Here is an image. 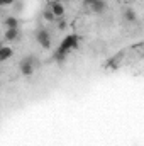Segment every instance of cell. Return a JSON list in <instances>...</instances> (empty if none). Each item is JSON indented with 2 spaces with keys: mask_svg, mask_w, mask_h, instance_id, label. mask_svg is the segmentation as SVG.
Here are the masks:
<instances>
[{
  "mask_svg": "<svg viewBox=\"0 0 144 146\" xmlns=\"http://www.w3.org/2000/svg\"><path fill=\"white\" fill-rule=\"evenodd\" d=\"M34 66H36V58L34 56H26L20 61V73L24 76H31L34 73Z\"/></svg>",
  "mask_w": 144,
  "mask_h": 146,
  "instance_id": "cell-1",
  "label": "cell"
},
{
  "mask_svg": "<svg viewBox=\"0 0 144 146\" xmlns=\"http://www.w3.org/2000/svg\"><path fill=\"white\" fill-rule=\"evenodd\" d=\"M36 39H37V42H39L44 49H48V48L51 46V37H49V33H48L46 29H37Z\"/></svg>",
  "mask_w": 144,
  "mask_h": 146,
  "instance_id": "cell-2",
  "label": "cell"
},
{
  "mask_svg": "<svg viewBox=\"0 0 144 146\" xmlns=\"http://www.w3.org/2000/svg\"><path fill=\"white\" fill-rule=\"evenodd\" d=\"M49 9H51V12L56 15V19H61V17L65 15V7H63L61 2H53V3L49 5Z\"/></svg>",
  "mask_w": 144,
  "mask_h": 146,
  "instance_id": "cell-3",
  "label": "cell"
},
{
  "mask_svg": "<svg viewBox=\"0 0 144 146\" xmlns=\"http://www.w3.org/2000/svg\"><path fill=\"white\" fill-rule=\"evenodd\" d=\"M105 9H107V2H105V0H95V3L92 5L90 10H92L93 14H104Z\"/></svg>",
  "mask_w": 144,
  "mask_h": 146,
  "instance_id": "cell-4",
  "label": "cell"
},
{
  "mask_svg": "<svg viewBox=\"0 0 144 146\" xmlns=\"http://www.w3.org/2000/svg\"><path fill=\"white\" fill-rule=\"evenodd\" d=\"M122 17L126 19V22H129V24H132V22H136L137 21V14L132 10V9H126L124 10V14H122Z\"/></svg>",
  "mask_w": 144,
  "mask_h": 146,
  "instance_id": "cell-5",
  "label": "cell"
},
{
  "mask_svg": "<svg viewBox=\"0 0 144 146\" xmlns=\"http://www.w3.org/2000/svg\"><path fill=\"white\" fill-rule=\"evenodd\" d=\"M3 24H5V27H7V29H19V19H17L15 15L7 17V19L3 21Z\"/></svg>",
  "mask_w": 144,
  "mask_h": 146,
  "instance_id": "cell-6",
  "label": "cell"
},
{
  "mask_svg": "<svg viewBox=\"0 0 144 146\" xmlns=\"http://www.w3.org/2000/svg\"><path fill=\"white\" fill-rule=\"evenodd\" d=\"M12 54H14V49L10 46H2L0 48V61H7Z\"/></svg>",
  "mask_w": 144,
  "mask_h": 146,
  "instance_id": "cell-7",
  "label": "cell"
},
{
  "mask_svg": "<svg viewBox=\"0 0 144 146\" xmlns=\"http://www.w3.org/2000/svg\"><path fill=\"white\" fill-rule=\"evenodd\" d=\"M19 36H20V31H19V29H7V31H5V39L10 41V42L17 41Z\"/></svg>",
  "mask_w": 144,
  "mask_h": 146,
  "instance_id": "cell-8",
  "label": "cell"
},
{
  "mask_svg": "<svg viewBox=\"0 0 144 146\" xmlns=\"http://www.w3.org/2000/svg\"><path fill=\"white\" fill-rule=\"evenodd\" d=\"M42 17H44V19H46L48 22H53V21H58V19H56V15H54V14L51 12V9H46V10L42 12Z\"/></svg>",
  "mask_w": 144,
  "mask_h": 146,
  "instance_id": "cell-9",
  "label": "cell"
},
{
  "mask_svg": "<svg viewBox=\"0 0 144 146\" xmlns=\"http://www.w3.org/2000/svg\"><path fill=\"white\" fill-rule=\"evenodd\" d=\"M93 3H95V0H83V7L85 9H92Z\"/></svg>",
  "mask_w": 144,
  "mask_h": 146,
  "instance_id": "cell-10",
  "label": "cell"
},
{
  "mask_svg": "<svg viewBox=\"0 0 144 146\" xmlns=\"http://www.w3.org/2000/svg\"><path fill=\"white\" fill-rule=\"evenodd\" d=\"M14 9H15V12H20V10H22V2L15 0V3H14Z\"/></svg>",
  "mask_w": 144,
  "mask_h": 146,
  "instance_id": "cell-11",
  "label": "cell"
},
{
  "mask_svg": "<svg viewBox=\"0 0 144 146\" xmlns=\"http://www.w3.org/2000/svg\"><path fill=\"white\" fill-rule=\"evenodd\" d=\"M15 0H0V5H14Z\"/></svg>",
  "mask_w": 144,
  "mask_h": 146,
  "instance_id": "cell-12",
  "label": "cell"
},
{
  "mask_svg": "<svg viewBox=\"0 0 144 146\" xmlns=\"http://www.w3.org/2000/svg\"><path fill=\"white\" fill-rule=\"evenodd\" d=\"M58 27H59V29H65V27H66V22H65V21H59V22H58Z\"/></svg>",
  "mask_w": 144,
  "mask_h": 146,
  "instance_id": "cell-13",
  "label": "cell"
}]
</instances>
